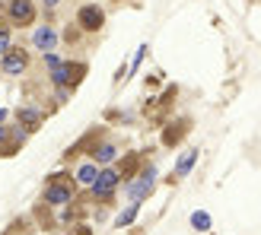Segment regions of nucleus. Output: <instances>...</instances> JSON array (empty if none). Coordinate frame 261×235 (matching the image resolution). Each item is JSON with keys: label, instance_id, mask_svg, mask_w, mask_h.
Here are the masks:
<instances>
[{"label": "nucleus", "instance_id": "12", "mask_svg": "<svg viewBox=\"0 0 261 235\" xmlns=\"http://www.w3.org/2000/svg\"><path fill=\"white\" fill-rule=\"evenodd\" d=\"M32 45L42 51V54H45V51H55V45H58V32L51 29V25H42V29L32 32Z\"/></svg>", "mask_w": 261, "mask_h": 235}, {"label": "nucleus", "instance_id": "9", "mask_svg": "<svg viewBox=\"0 0 261 235\" xmlns=\"http://www.w3.org/2000/svg\"><path fill=\"white\" fill-rule=\"evenodd\" d=\"M102 140H106V137H102V127L89 130V134H86L80 143H76V146H70V150H67V156H64V159H73V156H80V153H89V156H93V150L99 146Z\"/></svg>", "mask_w": 261, "mask_h": 235}, {"label": "nucleus", "instance_id": "25", "mask_svg": "<svg viewBox=\"0 0 261 235\" xmlns=\"http://www.w3.org/2000/svg\"><path fill=\"white\" fill-rule=\"evenodd\" d=\"M7 137H10V127H4V124H0V146L7 143Z\"/></svg>", "mask_w": 261, "mask_h": 235}, {"label": "nucleus", "instance_id": "24", "mask_svg": "<svg viewBox=\"0 0 261 235\" xmlns=\"http://www.w3.org/2000/svg\"><path fill=\"white\" fill-rule=\"evenodd\" d=\"M147 89H160V76H147Z\"/></svg>", "mask_w": 261, "mask_h": 235}, {"label": "nucleus", "instance_id": "5", "mask_svg": "<svg viewBox=\"0 0 261 235\" xmlns=\"http://www.w3.org/2000/svg\"><path fill=\"white\" fill-rule=\"evenodd\" d=\"M76 25H80L83 32H99L102 25H106V13L96 4H83L80 13H76Z\"/></svg>", "mask_w": 261, "mask_h": 235}, {"label": "nucleus", "instance_id": "22", "mask_svg": "<svg viewBox=\"0 0 261 235\" xmlns=\"http://www.w3.org/2000/svg\"><path fill=\"white\" fill-rule=\"evenodd\" d=\"M42 57H45V64H48V67H51V70H55V67H58V64H61V57L55 54V51H45V54H42Z\"/></svg>", "mask_w": 261, "mask_h": 235}, {"label": "nucleus", "instance_id": "14", "mask_svg": "<svg viewBox=\"0 0 261 235\" xmlns=\"http://www.w3.org/2000/svg\"><path fill=\"white\" fill-rule=\"evenodd\" d=\"M93 159H96V165H112L115 159H118V150H115L112 143H106V140H102L99 146L93 150Z\"/></svg>", "mask_w": 261, "mask_h": 235}, {"label": "nucleus", "instance_id": "16", "mask_svg": "<svg viewBox=\"0 0 261 235\" xmlns=\"http://www.w3.org/2000/svg\"><path fill=\"white\" fill-rule=\"evenodd\" d=\"M96 175H99V165H96V162H83L80 168H76V185L89 188V185L96 181Z\"/></svg>", "mask_w": 261, "mask_h": 235}, {"label": "nucleus", "instance_id": "10", "mask_svg": "<svg viewBox=\"0 0 261 235\" xmlns=\"http://www.w3.org/2000/svg\"><path fill=\"white\" fill-rule=\"evenodd\" d=\"M198 150H188V153H181L178 156V162H175V168H172V175H169V185H175V181H181L191 168H194V162H198Z\"/></svg>", "mask_w": 261, "mask_h": 235}, {"label": "nucleus", "instance_id": "23", "mask_svg": "<svg viewBox=\"0 0 261 235\" xmlns=\"http://www.w3.org/2000/svg\"><path fill=\"white\" fill-rule=\"evenodd\" d=\"M70 235H93V232H89L86 226H73V229H70Z\"/></svg>", "mask_w": 261, "mask_h": 235}, {"label": "nucleus", "instance_id": "19", "mask_svg": "<svg viewBox=\"0 0 261 235\" xmlns=\"http://www.w3.org/2000/svg\"><path fill=\"white\" fill-rule=\"evenodd\" d=\"M80 32H83L80 25H73V22H70L67 29H64V35H61V38H64V42H70V45H73V42H80Z\"/></svg>", "mask_w": 261, "mask_h": 235}, {"label": "nucleus", "instance_id": "21", "mask_svg": "<svg viewBox=\"0 0 261 235\" xmlns=\"http://www.w3.org/2000/svg\"><path fill=\"white\" fill-rule=\"evenodd\" d=\"M7 48H10V29H7V25H0V57L7 54Z\"/></svg>", "mask_w": 261, "mask_h": 235}, {"label": "nucleus", "instance_id": "1", "mask_svg": "<svg viewBox=\"0 0 261 235\" xmlns=\"http://www.w3.org/2000/svg\"><path fill=\"white\" fill-rule=\"evenodd\" d=\"M86 64L83 61H61L58 64V67L55 70H51V76H48V80H51V86H58V89H76V86H80L83 83V76H86Z\"/></svg>", "mask_w": 261, "mask_h": 235}, {"label": "nucleus", "instance_id": "11", "mask_svg": "<svg viewBox=\"0 0 261 235\" xmlns=\"http://www.w3.org/2000/svg\"><path fill=\"white\" fill-rule=\"evenodd\" d=\"M140 165H143V153H127L124 159L118 162V175H121V181H130V178H137Z\"/></svg>", "mask_w": 261, "mask_h": 235}, {"label": "nucleus", "instance_id": "3", "mask_svg": "<svg viewBox=\"0 0 261 235\" xmlns=\"http://www.w3.org/2000/svg\"><path fill=\"white\" fill-rule=\"evenodd\" d=\"M153 181H156V165H153V162H150V165H140V178L124 181V194H127L134 203H140V200L153 191Z\"/></svg>", "mask_w": 261, "mask_h": 235}, {"label": "nucleus", "instance_id": "27", "mask_svg": "<svg viewBox=\"0 0 261 235\" xmlns=\"http://www.w3.org/2000/svg\"><path fill=\"white\" fill-rule=\"evenodd\" d=\"M7 121V108H0V124H4Z\"/></svg>", "mask_w": 261, "mask_h": 235}, {"label": "nucleus", "instance_id": "20", "mask_svg": "<svg viewBox=\"0 0 261 235\" xmlns=\"http://www.w3.org/2000/svg\"><path fill=\"white\" fill-rule=\"evenodd\" d=\"M147 51H150L147 45H140V48H137V54H134V61H130V70H127V73H134V70L140 67V64H143V57H147Z\"/></svg>", "mask_w": 261, "mask_h": 235}, {"label": "nucleus", "instance_id": "18", "mask_svg": "<svg viewBox=\"0 0 261 235\" xmlns=\"http://www.w3.org/2000/svg\"><path fill=\"white\" fill-rule=\"evenodd\" d=\"M191 226L198 229V232H207V229H211V216H207L204 210H194L191 213Z\"/></svg>", "mask_w": 261, "mask_h": 235}, {"label": "nucleus", "instance_id": "8", "mask_svg": "<svg viewBox=\"0 0 261 235\" xmlns=\"http://www.w3.org/2000/svg\"><path fill=\"white\" fill-rule=\"evenodd\" d=\"M0 67H4V73H22L25 67H29V54H25V48H7V54L0 57Z\"/></svg>", "mask_w": 261, "mask_h": 235}, {"label": "nucleus", "instance_id": "7", "mask_svg": "<svg viewBox=\"0 0 261 235\" xmlns=\"http://www.w3.org/2000/svg\"><path fill=\"white\" fill-rule=\"evenodd\" d=\"M188 127H191V121H188V118H178V121H169V124L163 127V146L175 150L178 143L188 137Z\"/></svg>", "mask_w": 261, "mask_h": 235}, {"label": "nucleus", "instance_id": "6", "mask_svg": "<svg viewBox=\"0 0 261 235\" xmlns=\"http://www.w3.org/2000/svg\"><path fill=\"white\" fill-rule=\"evenodd\" d=\"M7 16L13 25H32L35 22V4L32 0H7Z\"/></svg>", "mask_w": 261, "mask_h": 235}, {"label": "nucleus", "instance_id": "13", "mask_svg": "<svg viewBox=\"0 0 261 235\" xmlns=\"http://www.w3.org/2000/svg\"><path fill=\"white\" fill-rule=\"evenodd\" d=\"M16 118H19L22 130H38V124H42V118H45V114H42V111H35V108H25V105H22V108L16 111Z\"/></svg>", "mask_w": 261, "mask_h": 235}, {"label": "nucleus", "instance_id": "2", "mask_svg": "<svg viewBox=\"0 0 261 235\" xmlns=\"http://www.w3.org/2000/svg\"><path fill=\"white\" fill-rule=\"evenodd\" d=\"M73 188H76V181L67 172H58V175H51L48 185H45V200L51 207H64V203L73 200Z\"/></svg>", "mask_w": 261, "mask_h": 235}, {"label": "nucleus", "instance_id": "28", "mask_svg": "<svg viewBox=\"0 0 261 235\" xmlns=\"http://www.w3.org/2000/svg\"><path fill=\"white\" fill-rule=\"evenodd\" d=\"M0 25H4V19H0Z\"/></svg>", "mask_w": 261, "mask_h": 235}, {"label": "nucleus", "instance_id": "26", "mask_svg": "<svg viewBox=\"0 0 261 235\" xmlns=\"http://www.w3.org/2000/svg\"><path fill=\"white\" fill-rule=\"evenodd\" d=\"M42 4H45V10H55V7L61 4V0H42Z\"/></svg>", "mask_w": 261, "mask_h": 235}, {"label": "nucleus", "instance_id": "15", "mask_svg": "<svg viewBox=\"0 0 261 235\" xmlns=\"http://www.w3.org/2000/svg\"><path fill=\"white\" fill-rule=\"evenodd\" d=\"M25 143V130L19 127V130H10V137H7V143L0 146V156H16V150Z\"/></svg>", "mask_w": 261, "mask_h": 235}, {"label": "nucleus", "instance_id": "17", "mask_svg": "<svg viewBox=\"0 0 261 235\" xmlns=\"http://www.w3.org/2000/svg\"><path fill=\"white\" fill-rule=\"evenodd\" d=\"M137 213H140V203H130L127 210H121V213H118V219H115V226H118V229L130 226V223H134V219H137Z\"/></svg>", "mask_w": 261, "mask_h": 235}, {"label": "nucleus", "instance_id": "4", "mask_svg": "<svg viewBox=\"0 0 261 235\" xmlns=\"http://www.w3.org/2000/svg\"><path fill=\"white\" fill-rule=\"evenodd\" d=\"M118 185H121L118 168H99V175H96V181H93L89 188H93V197H96V200H109Z\"/></svg>", "mask_w": 261, "mask_h": 235}]
</instances>
